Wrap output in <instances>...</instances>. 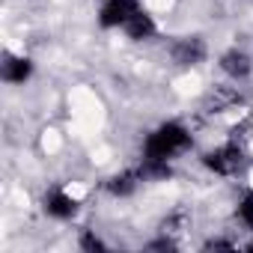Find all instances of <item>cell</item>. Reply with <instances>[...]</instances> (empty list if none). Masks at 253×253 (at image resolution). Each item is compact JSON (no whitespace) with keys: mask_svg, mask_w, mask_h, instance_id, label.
Masks as SVG:
<instances>
[{"mask_svg":"<svg viewBox=\"0 0 253 253\" xmlns=\"http://www.w3.org/2000/svg\"><path fill=\"white\" fill-rule=\"evenodd\" d=\"M191 146V134L185 125L179 122H164L146 137L143 143V158L149 161H173L176 155H182Z\"/></svg>","mask_w":253,"mask_h":253,"instance_id":"6da1fadb","label":"cell"},{"mask_svg":"<svg viewBox=\"0 0 253 253\" xmlns=\"http://www.w3.org/2000/svg\"><path fill=\"white\" fill-rule=\"evenodd\" d=\"M203 164H206L211 173H217V176H235V173L244 167V149H241L235 140H232V143H223V146L206 152Z\"/></svg>","mask_w":253,"mask_h":253,"instance_id":"7a4b0ae2","label":"cell"},{"mask_svg":"<svg viewBox=\"0 0 253 253\" xmlns=\"http://www.w3.org/2000/svg\"><path fill=\"white\" fill-rule=\"evenodd\" d=\"M140 9L137 0H104L101 3V12H98V24L104 30H113V27H125L134 12Z\"/></svg>","mask_w":253,"mask_h":253,"instance_id":"3957f363","label":"cell"},{"mask_svg":"<svg viewBox=\"0 0 253 253\" xmlns=\"http://www.w3.org/2000/svg\"><path fill=\"white\" fill-rule=\"evenodd\" d=\"M170 60H173L176 66H182V69L197 66V63H203V60H206V42H203L200 36L176 39V42L170 45Z\"/></svg>","mask_w":253,"mask_h":253,"instance_id":"277c9868","label":"cell"},{"mask_svg":"<svg viewBox=\"0 0 253 253\" xmlns=\"http://www.w3.org/2000/svg\"><path fill=\"white\" fill-rule=\"evenodd\" d=\"M42 209L51 214V217H57V220H69V217H75L78 214V200L75 197H69L66 191H51V194H45V200H42Z\"/></svg>","mask_w":253,"mask_h":253,"instance_id":"5b68a950","label":"cell"},{"mask_svg":"<svg viewBox=\"0 0 253 253\" xmlns=\"http://www.w3.org/2000/svg\"><path fill=\"white\" fill-rule=\"evenodd\" d=\"M125 33H128V39H134V42H146V39H152L158 33V24L152 21V15L137 9L128 21H125Z\"/></svg>","mask_w":253,"mask_h":253,"instance_id":"8992f818","label":"cell"},{"mask_svg":"<svg viewBox=\"0 0 253 253\" xmlns=\"http://www.w3.org/2000/svg\"><path fill=\"white\" fill-rule=\"evenodd\" d=\"M140 182H143V173H140V170H122V173H116V176L107 182V191H110L113 197H131Z\"/></svg>","mask_w":253,"mask_h":253,"instance_id":"52a82bcc","label":"cell"},{"mask_svg":"<svg viewBox=\"0 0 253 253\" xmlns=\"http://www.w3.org/2000/svg\"><path fill=\"white\" fill-rule=\"evenodd\" d=\"M220 69H223L229 78H235V81H238V78H247L253 66H250V57H247L244 51L232 48V51H226V54L220 57Z\"/></svg>","mask_w":253,"mask_h":253,"instance_id":"ba28073f","label":"cell"},{"mask_svg":"<svg viewBox=\"0 0 253 253\" xmlns=\"http://www.w3.org/2000/svg\"><path fill=\"white\" fill-rule=\"evenodd\" d=\"M33 75V63L27 57H6L3 63V81L6 84H24Z\"/></svg>","mask_w":253,"mask_h":253,"instance_id":"9c48e42d","label":"cell"},{"mask_svg":"<svg viewBox=\"0 0 253 253\" xmlns=\"http://www.w3.org/2000/svg\"><path fill=\"white\" fill-rule=\"evenodd\" d=\"M235 101H238V92L235 89H226V86H214V92L209 95V107H214L211 113H220V110H226Z\"/></svg>","mask_w":253,"mask_h":253,"instance_id":"30bf717a","label":"cell"},{"mask_svg":"<svg viewBox=\"0 0 253 253\" xmlns=\"http://www.w3.org/2000/svg\"><path fill=\"white\" fill-rule=\"evenodd\" d=\"M238 217L244 220V226L253 229V191H247V194L241 197V203H238Z\"/></svg>","mask_w":253,"mask_h":253,"instance_id":"8fae6325","label":"cell"},{"mask_svg":"<svg viewBox=\"0 0 253 253\" xmlns=\"http://www.w3.org/2000/svg\"><path fill=\"white\" fill-rule=\"evenodd\" d=\"M81 247H84V250H104V241H98L95 235L84 232V238H81Z\"/></svg>","mask_w":253,"mask_h":253,"instance_id":"7c38bea8","label":"cell"},{"mask_svg":"<svg viewBox=\"0 0 253 253\" xmlns=\"http://www.w3.org/2000/svg\"><path fill=\"white\" fill-rule=\"evenodd\" d=\"M214 247H232V241H220V238H214V241H206V250H214Z\"/></svg>","mask_w":253,"mask_h":253,"instance_id":"4fadbf2b","label":"cell"},{"mask_svg":"<svg viewBox=\"0 0 253 253\" xmlns=\"http://www.w3.org/2000/svg\"><path fill=\"white\" fill-rule=\"evenodd\" d=\"M250 250H253V244H250Z\"/></svg>","mask_w":253,"mask_h":253,"instance_id":"5bb4252c","label":"cell"}]
</instances>
